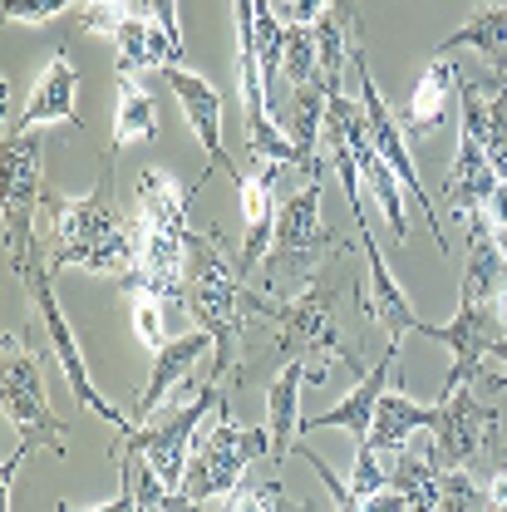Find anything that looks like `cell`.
<instances>
[{"label": "cell", "mask_w": 507, "mask_h": 512, "mask_svg": "<svg viewBox=\"0 0 507 512\" xmlns=\"http://www.w3.org/2000/svg\"><path fill=\"white\" fill-rule=\"evenodd\" d=\"M276 163H256L252 173H242L237 178V192H242V217H247V242H242V261H237V271L247 276L252 266H261L266 261V252H271V237H276V197H271V188H276Z\"/></svg>", "instance_id": "obj_17"}, {"label": "cell", "mask_w": 507, "mask_h": 512, "mask_svg": "<svg viewBox=\"0 0 507 512\" xmlns=\"http://www.w3.org/2000/svg\"><path fill=\"white\" fill-rule=\"evenodd\" d=\"M453 89H458V64L444 60V55H434L429 69L419 74L409 104H404V133H414V138L439 133V128L448 124V99H453Z\"/></svg>", "instance_id": "obj_21"}, {"label": "cell", "mask_w": 507, "mask_h": 512, "mask_svg": "<svg viewBox=\"0 0 507 512\" xmlns=\"http://www.w3.org/2000/svg\"><path fill=\"white\" fill-rule=\"evenodd\" d=\"M212 512H222V503H212Z\"/></svg>", "instance_id": "obj_37"}, {"label": "cell", "mask_w": 507, "mask_h": 512, "mask_svg": "<svg viewBox=\"0 0 507 512\" xmlns=\"http://www.w3.org/2000/svg\"><path fill=\"white\" fill-rule=\"evenodd\" d=\"M261 453L271 458V434L266 429H242L227 414V399H222L212 409V424L192 444L183 493H188L192 503H222L227 493H237L247 483V468H252Z\"/></svg>", "instance_id": "obj_6"}, {"label": "cell", "mask_w": 507, "mask_h": 512, "mask_svg": "<svg viewBox=\"0 0 507 512\" xmlns=\"http://www.w3.org/2000/svg\"><path fill=\"white\" fill-rule=\"evenodd\" d=\"M281 79L291 89L320 79V45L316 25H286V45H281Z\"/></svg>", "instance_id": "obj_27"}, {"label": "cell", "mask_w": 507, "mask_h": 512, "mask_svg": "<svg viewBox=\"0 0 507 512\" xmlns=\"http://www.w3.org/2000/svg\"><path fill=\"white\" fill-rule=\"evenodd\" d=\"M222 404V394H217V384H202L197 394H192V404L183 409H158L163 419H148V424H138L133 434H124V448L128 453H138L158 478H163V488L168 493H183V478H188V458H192V444H197V429H202V419L212 414Z\"/></svg>", "instance_id": "obj_8"}, {"label": "cell", "mask_w": 507, "mask_h": 512, "mask_svg": "<svg viewBox=\"0 0 507 512\" xmlns=\"http://www.w3.org/2000/svg\"><path fill=\"white\" fill-rule=\"evenodd\" d=\"M414 429H434V404H414L409 394L384 389L380 409H375V424H370V448L399 453V448L409 444Z\"/></svg>", "instance_id": "obj_24"}, {"label": "cell", "mask_w": 507, "mask_h": 512, "mask_svg": "<svg viewBox=\"0 0 507 512\" xmlns=\"http://www.w3.org/2000/svg\"><path fill=\"white\" fill-rule=\"evenodd\" d=\"M453 50H478L493 74H507V5H473L468 20L448 35L434 55H453Z\"/></svg>", "instance_id": "obj_22"}, {"label": "cell", "mask_w": 507, "mask_h": 512, "mask_svg": "<svg viewBox=\"0 0 507 512\" xmlns=\"http://www.w3.org/2000/svg\"><path fill=\"white\" fill-rule=\"evenodd\" d=\"M133 15H153L148 0H84V5H79V30L114 40Z\"/></svg>", "instance_id": "obj_28"}, {"label": "cell", "mask_w": 507, "mask_h": 512, "mask_svg": "<svg viewBox=\"0 0 507 512\" xmlns=\"http://www.w3.org/2000/svg\"><path fill=\"white\" fill-rule=\"evenodd\" d=\"M217 340L207 335V330H192V335H173L163 350H158V360H153V380L148 389L138 394V404H133V424H148L163 404H168V394L178 389V384L192 375V365L212 350Z\"/></svg>", "instance_id": "obj_19"}, {"label": "cell", "mask_w": 507, "mask_h": 512, "mask_svg": "<svg viewBox=\"0 0 507 512\" xmlns=\"http://www.w3.org/2000/svg\"><path fill=\"white\" fill-rule=\"evenodd\" d=\"M212 178V168L188 183V188H178L168 173H158V168H148V173H138V232L143 237H188V207L192 197L202 192V183Z\"/></svg>", "instance_id": "obj_16"}, {"label": "cell", "mask_w": 507, "mask_h": 512, "mask_svg": "<svg viewBox=\"0 0 507 512\" xmlns=\"http://www.w3.org/2000/svg\"><path fill=\"white\" fill-rule=\"evenodd\" d=\"M114 50H119V74H133V69H158L163 74L168 64L183 60V45L153 15H133L114 35Z\"/></svg>", "instance_id": "obj_23"}, {"label": "cell", "mask_w": 507, "mask_h": 512, "mask_svg": "<svg viewBox=\"0 0 507 512\" xmlns=\"http://www.w3.org/2000/svg\"><path fill=\"white\" fill-rule=\"evenodd\" d=\"M163 84L173 89V99L183 104V114H188L192 133H197V143L207 148V158H212V168H222L232 183L242 178V168L227 158V148H222V94L212 89V79H202V74H192L183 64H168L163 69Z\"/></svg>", "instance_id": "obj_14"}, {"label": "cell", "mask_w": 507, "mask_h": 512, "mask_svg": "<svg viewBox=\"0 0 507 512\" xmlns=\"http://www.w3.org/2000/svg\"><path fill=\"white\" fill-rule=\"evenodd\" d=\"M394 360H399V340H389L380 355V365L370 370V375H360L355 389L335 404V409H325L316 419H306V429H350L355 439H370V424H375V409H380V394L389 389V375H394ZM301 429V434H306Z\"/></svg>", "instance_id": "obj_18"}, {"label": "cell", "mask_w": 507, "mask_h": 512, "mask_svg": "<svg viewBox=\"0 0 507 512\" xmlns=\"http://www.w3.org/2000/svg\"><path fill=\"white\" fill-rule=\"evenodd\" d=\"M350 69H355V84H360V109H365V124H370V138H375V148L384 153V163L399 173V183L404 192L419 202V212L429 217V227H434V242H439V252H448V237H444V222H439V212H434V202H429V192L419 183V168H414V158H409V143H404V128L399 119L389 114V104L380 99V84L370 79V64H365V45H350Z\"/></svg>", "instance_id": "obj_11"}, {"label": "cell", "mask_w": 507, "mask_h": 512, "mask_svg": "<svg viewBox=\"0 0 507 512\" xmlns=\"http://www.w3.org/2000/svg\"><path fill=\"white\" fill-rule=\"evenodd\" d=\"M45 124L84 128V119H79V69H74L64 45L55 50V60L45 64V74L35 79L20 119L5 124V138H25V133H35V128H45Z\"/></svg>", "instance_id": "obj_12"}, {"label": "cell", "mask_w": 507, "mask_h": 512, "mask_svg": "<svg viewBox=\"0 0 507 512\" xmlns=\"http://www.w3.org/2000/svg\"><path fill=\"white\" fill-rule=\"evenodd\" d=\"M335 306H340V296H335V286H330V276H311L306 281V291L296 296V301H266L261 296V316L276 320V350L281 355H291V360H301L306 370H311V384L325 380V370L330 365H350V375L360 380V375H370L365 370V360L355 355V345L345 340V330H340V320H335Z\"/></svg>", "instance_id": "obj_3"}, {"label": "cell", "mask_w": 507, "mask_h": 512, "mask_svg": "<svg viewBox=\"0 0 507 512\" xmlns=\"http://www.w3.org/2000/svg\"><path fill=\"white\" fill-rule=\"evenodd\" d=\"M311 384V370L301 365V360H291V365H281L276 370V380L266 389V434H271V463H281L291 444L301 439V429H306V419H301V389Z\"/></svg>", "instance_id": "obj_20"}, {"label": "cell", "mask_w": 507, "mask_h": 512, "mask_svg": "<svg viewBox=\"0 0 507 512\" xmlns=\"http://www.w3.org/2000/svg\"><path fill=\"white\" fill-rule=\"evenodd\" d=\"M0 389H5V419L15 424V453L5 463V503L15 493V468L25 463V453L35 448H55L64 453V424L50 414L45 404V375H40V360L30 355L25 335L5 330L0 340Z\"/></svg>", "instance_id": "obj_4"}, {"label": "cell", "mask_w": 507, "mask_h": 512, "mask_svg": "<svg viewBox=\"0 0 507 512\" xmlns=\"http://www.w3.org/2000/svg\"><path fill=\"white\" fill-rule=\"evenodd\" d=\"M50 276H55V271H50V256H35V261H30V271H25V286H30V301H35V311H40L45 340H50V350H55V365H60L69 394H74L84 409H94L99 419H109L119 434H133V429H138V424H133V414H119V409L94 389V380H89V365H84L79 340H74V330H69V320H64L60 301H55V281H50Z\"/></svg>", "instance_id": "obj_9"}, {"label": "cell", "mask_w": 507, "mask_h": 512, "mask_svg": "<svg viewBox=\"0 0 507 512\" xmlns=\"http://www.w3.org/2000/svg\"><path fill=\"white\" fill-rule=\"evenodd\" d=\"M183 306H188L192 316H197V325L217 340V345H212V384H217V375H232V370H237V360H242V340H247V311L261 306V296H247L242 271L227 266L217 227H212V237L192 232Z\"/></svg>", "instance_id": "obj_2"}, {"label": "cell", "mask_w": 507, "mask_h": 512, "mask_svg": "<svg viewBox=\"0 0 507 512\" xmlns=\"http://www.w3.org/2000/svg\"><path fill=\"white\" fill-rule=\"evenodd\" d=\"M227 512H286V493L281 483H242Z\"/></svg>", "instance_id": "obj_30"}, {"label": "cell", "mask_w": 507, "mask_h": 512, "mask_svg": "<svg viewBox=\"0 0 507 512\" xmlns=\"http://www.w3.org/2000/svg\"><path fill=\"white\" fill-rule=\"evenodd\" d=\"M389 488L404 493L414 512H434L444 498V468L434 458H419V453H394L389 463Z\"/></svg>", "instance_id": "obj_25"}, {"label": "cell", "mask_w": 507, "mask_h": 512, "mask_svg": "<svg viewBox=\"0 0 507 512\" xmlns=\"http://www.w3.org/2000/svg\"><path fill=\"white\" fill-rule=\"evenodd\" d=\"M271 10H276L286 25H316L320 15L330 10V0H271Z\"/></svg>", "instance_id": "obj_33"}, {"label": "cell", "mask_w": 507, "mask_h": 512, "mask_svg": "<svg viewBox=\"0 0 507 512\" xmlns=\"http://www.w3.org/2000/svg\"><path fill=\"white\" fill-rule=\"evenodd\" d=\"M320 192H325V178H311L301 192H291L276 212V237H271V252L261 261V276L266 286H286V281H301L311 276L320 261L330 256H350L355 247L345 237H335L325 222H320Z\"/></svg>", "instance_id": "obj_5"}, {"label": "cell", "mask_w": 507, "mask_h": 512, "mask_svg": "<svg viewBox=\"0 0 507 512\" xmlns=\"http://www.w3.org/2000/svg\"><path fill=\"white\" fill-rule=\"evenodd\" d=\"M286 512H311V508H306V503H291V498H286Z\"/></svg>", "instance_id": "obj_36"}, {"label": "cell", "mask_w": 507, "mask_h": 512, "mask_svg": "<svg viewBox=\"0 0 507 512\" xmlns=\"http://www.w3.org/2000/svg\"><path fill=\"white\" fill-rule=\"evenodd\" d=\"M45 222H50V271L69 266L89 276L128 281L138 271V227L114 212V158H104V178L94 192H45Z\"/></svg>", "instance_id": "obj_1"}, {"label": "cell", "mask_w": 507, "mask_h": 512, "mask_svg": "<svg viewBox=\"0 0 507 512\" xmlns=\"http://www.w3.org/2000/svg\"><path fill=\"white\" fill-rule=\"evenodd\" d=\"M458 104H463V133L483 143L493 168L507 178V74H493V69L483 79L458 74Z\"/></svg>", "instance_id": "obj_15"}, {"label": "cell", "mask_w": 507, "mask_h": 512, "mask_svg": "<svg viewBox=\"0 0 507 512\" xmlns=\"http://www.w3.org/2000/svg\"><path fill=\"white\" fill-rule=\"evenodd\" d=\"M434 448L429 458L444 468V473H468L478 463L483 444L493 448L498 434V409L483 404L473 394V384H458V389H439V404H434Z\"/></svg>", "instance_id": "obj_10"}, {"label": "cell", "mask_w": 507, "mask_h": 512, "mask_svg": "<svg viewBox=\"0 0 507 512\" xmlns=\"http://www.w3.org/2000/svg\"><path fill=\"white\" fill-rule=\"evenodd\" d=\"M74 5H84V0H5V20H15V25H45V20H55V15L74 10Z\"/></svg>", "instance_id": "obj_31"}, {"label": "cell", "mask_w": 507, "mask_h": 512, "mask_svg": "<svg viewBox=\"0 0 507 512\" xmlns=\"http://www.w3.org/2000/svg\"><path fill=\"white\" fill-rule=\"evenodd\" d=\"M488 242L507 261V178L493 188V202H488Z\"/></svg>", "instance_id": "obj_32"}, {"label": "cell", "mask_w": 507, "mask_h": 512, "mask_svg": "<svg viewBox=\"0 0 507 512\" xmlns=\"http://www.w3.org/2000/svg\"><path fill=\"white\" fill-rule=\"evenodd\" d=\"M40 138H5V202H0V222H5V271L25 281L30 261H35V212H45V183H40Z\"/></svg>", "instance_id": "obj_7"}, {"label": "cell", "mask_w": 507, "mask_h": 512, "mask_svg": "<svg viewBox=\"0 0 507 512\" xmlns=\"http://www.w3.org/2000/svg\"><path fill=\"white\" fill-rule=\"evenodd\" d=\"M498 183H503V173L493 168V158L483 153V143L473 133H463L458 158H453V168H448V178H444V192H448L453 217L468 232H488V202H493Z\"/></svg>", "instance_id": "obj_13"}, {"label": "cell", "mask_w": 507, "mask_h": 512, "mask_svg": "<svg viewBox=\"0 0 507 512\" xmlns=\"http://www.w3.org/2000/svg\"><path fill=\"white\" fill-rule=\"evenodd\" d=\"M128 296H133V335H138L148 350H163V345H168L163 296H153V291H128Z\"/></svg>", "instance_id": "obj_29"}, {"label": "cell", "mask_w": 507, "mask_h": 512, "mask_svg": "<svg viewBox=\"0 0 507 512\" xmlns=\"http://www.w3.org/2000/svg\"><path fill=\"white\" fill-rule=\"evenodd\" d=\"M483 512H507V448L498 453V468L488 473V508Z\"/></svg>", "instance_id": "obj_34"}, {"label": "cell", "mask_w": 507, "mask_h": 512, "mask_svg": "<svg viewBox=\"0 0 507 512\" xmlns=\"http://www.w3.org/2000/svg\"><path fill=\"white\" fill-rule=\"evenodd\" d=\"M158 133V109L148 99V89L133 79V74H119V104H114V153L124 143H148ZM109 153V158H114Z\"/></svg>", "instance_id": "obj_26"}, {"label": "cell", "mask_w": 507, "mask_h": 512, "mask_svg": "<svg viewBox=\"0 0 507 512\" xmlns=\"http://www.w3.org/2000/svg\"><path fill=\"white\" fill-rule=\"evenodd\" d=\"M493 360H503V365H507V335H503V340H493ZM493 389H507V375H498V380H493Z\"/></svg>", "instance_id": "obj_35"}]
</instances>
